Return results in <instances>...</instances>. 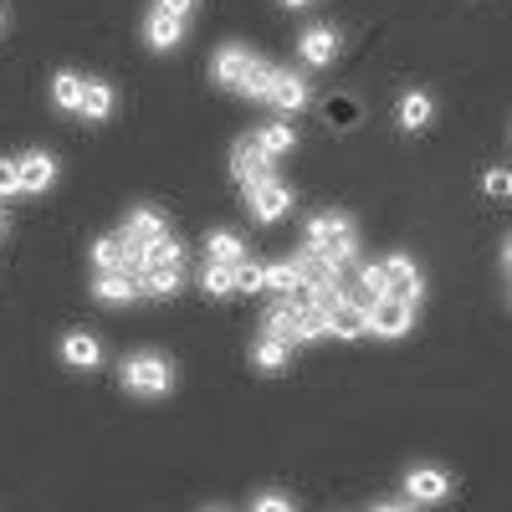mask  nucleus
<instances>
[{
	"label": "nucleus",
	"instance_id": "obj_1",
	"mask_svg": "<svg viewBox=\"0 0 512 512\" xmlns=\"http://www.w3.org/2000/svg\"><path fill=\"white\" fill-rule=\"evenodd\" d=\"M303 251L318 256V262L338 277V272H344L354 256H359V231H354L349 216H338V210H323V216H313L308 231H303Z\"/></svg>",
	"mask_w": 512,
	"mask_h": 512
},
{
	"label": "nucleus",
	"instance_id": "obj_2",
	"mask_svg": "<svg viewBox=\"0 0 512 512\" xmlns=\"http://www.w3.org/2000/svg\"><path fill=\"white\" fill-rule=\"evenodd\" d=\"M123 390L128 395H144V400L169 395V390H175V369H169L164 354H134V359L123 364Z\"/></svg>",
	"mask_w": 512,
	"mask_h": 512
},
{
	"label": "nucleus",
	"instance_id": "obj_3",
	"mask_svg": "<svg viewBox=\"0 0 512 512\" xmlns=\"http://www.w3.org/2000/svg\"><path fill=\"white\" fill-rule=\"evenodd\" d=\"M231 175H236L241 195H251V190H262L267 180H277V159H267L262 149H256V139L246 134V139H236V149H231Z\"/></svg>",
	"mask_w": 512,
	"mask_h": 512
},
{
	"label": "nucleus",
	"instance_id": "obj_4",
	"mask_svg": "<svg viewBox=\"0 0 512 512\" xmlns=\"http://www.w3.org/2000/svg\"><path fill=\"white\" fill-rule=\"evenodd\" d=\"M364 318H369L374 338H405L415 328V303H405V297H374V303H364Z\"/></svg>",
	"mask_w": 512,
	"mask_h": 512
},
{
	"label": "nucleus",
	"instance_id": "obj_5",
	"mask_svg": "<svg viewBox=\"0 0 512 512\" xmlns=\"http://www.w3.org/2000/svg\"><path fill=\"white\" fill-rule=\"evenodd\" d=\"M118 236L128 241V251H134V262H139V272H144L149 246H154V241H164V236H169V226H164V216H159L154 205H139L134 216L123 221V231H118Z\"/></svg>",
	"mask_w": 512,
	"mask_h": 512
},
{
	"label": "nucleus",
	"instance_id": "obj_6",
	"mask_svg": "<svg viewBox=\"0 0 512 512\" xmlns=\"http://www.w3.org/2000/svg\"><path fill=\"white\" fill-rule=\"evenodd\" d=\"M323 318H328V333H333V338H364V333H369L364 303H359L354 292H344V287H338L328 303H323Z\"/></svg>",
	"mask_w": 512,
	"mask_h": 512
},
{
	"label": "nucleus",
	"instance_id": "obj_7",
	"mask_svg": "<svg viewBox=\"0 0 512 512\" xmlns=\"http://www.w3.org/2000/svg\"><path fill=\"white\" fill-rule=\"evenodd\" d=\"M16 164H21V195H47L57 185V159L47 149H31Z\"/></svg>",
	"mask_w": 512,
	"mask_h": 512
},
{
	"label": "nucleus",
	"instance_id": "obj_8",
	"mask_svg": "<svg viewBox=\"0 0 512 512\" xmlns=\"http://www.w3.org/2000/svg\"><path fill=\"white\" fill-rule=\"evenodd\" d=\"M246 205H251V216L262 221V226H272V221H282L287 210H292V190H287L282 180H267L262 190L246 195Z\"/></svg>",
	"mask_w": 512,
	"mask_h": 512
},
{
	"label": "nucleus",
	"instance_id": "obj_9",
	"mask_svg": "<svg viewBox=\"0 0 512 512\" xmlns=\"http://www.w3.org/2000/svg\"><path fill=\"white\" fill-rule=\"evenodd\" d=\"M384 277H390V297H405V303H415V297L425 292V277H420V267L410 262L405 251L384 256Z\"/></svg>",
	"mask_w": 512,
	"mask_h": 512
},
{
	"label": "nucleus",
	"instance_id": "obj_10",
	"mask_svg": "<svg viewBox=\"0 0 512 512\" xmlns=\"http://www.w3.org/2000/svg\"><path fill=\"white\" fill-rule=\"evenodd\" d=\"M405 497L410 502H446L451 497V477L441 472V466H415V472L405 477Z\"/></svg>",
	"mask_w": 512,
	"mask_h": 512
},
{
	"label": "nucleus",
	"instance_id": "obj_11",
	"mask_svg": "<svg viewBox=\"0 0 512 512\" xmlns=\"http://www.w3.org/2000/svg\"><path fill=\"white\" fill-rule=\"evenodd\" d=\"M431 118H436V98L431 93H400V103H395V123L405 128V134H425L431 128Z\"/></svg>",
	"mask_w": 512,
	"mask_h": 512
},
{
	"label": "nucleus",
	"instance_id": "obj_12",
	"mask_svg": "<svg viewBox=\"0 0 512 512\" xmlns=\"http://www.w3.org/2000/svg\"><path fill=\"white\" fill-rule=\"evenodd\" d=\"M267 103L272 108H282V113H303L308 103H313V88L297 72H277L272 77V93H267Z\"/></svg>",
	"mask_w": 512,
	"mask_h": 512
},
{
	"label": "nucleus",
	"instance_id": "obj_13",
	"mask_svg": "<svg viewBox=\"0 0 512 512\" xmlns=\"http://www.w3.org/2000/svg\"><path fill=\"white\" fill-rule=\"evenodd\" d=\"M251 52L246 47H221L216 52V62H210V77L221 82V88H231V93H241V82H246V72H251Z\"/></svg>",
	"mask_w": 512,
	"mask_h": 512
},
{
	"label": "nucleus",
	"instance_id": "obj_14",
	"mask_svg": "<svg viewBox=\"0 0 512 512\" xmlns=\"http://www.w3.org/2000/svg\"><path fill=\"white\" fill-rule=\"evenodd\" d=\"M62 364H72V369H98V364H103V344H98L93 333L72 328V333H62Z\"/></svg>",
	"mask_w": 512,
	"mask_h": 512
},
{
	"label": "nucleus",
	"instance_id": "obj_15",
	"mask_svg": "<svg viewBox=\"0 0 512 512\" xmlns=\"http://www.w3.org/2000/svg\"><path fill=\"white\" fill-rule=\"evenodd\" d=\"M93 267H98V272H134V277H139V262H134V251H128L123 236L93 241Z\"/></svg>",
	"mask_w": 512,
	"mask_h": 512
},
{
	"label": "nucleus",
	"instance_id": "obj_16",
	"mask_svg": "<svg viewBox=\"0 0 512 512\" xmlns=\"http://www.w3.org/2000/svg\"><path fill=\"white\" fill-rule=\"evenodd\" d=\"M180 282H185V262H144V272H139V287H144L149 297L180 292Z\"/></svg>",
	"mask_w": 512,
	"mask_h": 512
},
{
	"label": "nucleus",
	"instance_id": "obj_17",
	"mask_svg": "<svg viewBox=\"0 0 512 512\" xmlns=\"http://www.w3.org/2000/svg\"><path fill=\"white\" fill-rule=\"evenodd\" d=\"M144 41L154 52H175L180 41H185V21L180 16H164V11H149V21H144Z\"/></svg>",
	"mask_w": 512,
	"mask_h": 512
},
{
	"label": "nucleus",
	"instance_id": "obj_18",
	"mask_svg": "<svg viewBox=\"0 0 512 512\" xmlns=\"http://www.w3.org/2000/svg\"><path fill=\"white\" fill-rule=\"evenodd\" d=\"M297 52H303L308 67H328L333 52H338V31H333V26H308L303 41H297Z\"/></svg>",
	"mask_w": 512,
	"mask_h": 512
},
{
	"label": "nucleus",
	"instance_id": "obj_19",
	"mask_svg": "<svg viewBox=\"0 0 512 512\" xmlns=\"http://www.w3.org/2000/svg\"><path fill=\"white\" fill-rule=\"evenodd\" d=\"M144 287H139V277L134 272H98V287H93V297H103L108 308H118V303H134Z\"/></svg>",
	"mask_w": 512,
	"mask_h": 512
},
{
	"label": "nucleus",
	"instance_id": "obj_20",
	"mask_svg": "<svg viewBox=\"0 0 512 512\" xmlns=\"http://www.w3.org/2000/svg\"><path fill=\"white\" fill-rule=\"evenodd\" d=\"M256 149H262L267 159H282V154H292L297 149V128L292 123H267V128H256Z\"/></svg>",
	"mask_w": 512,
	"mask_h": 512
},
{
	"label": "nucleus",
	"instance_id": "obj_21",
	"mask_svg": "<svg viewBox=\"0 0 512 512\" xmlns=\"http://www.w3.org/2000/svg\"><path fill=\"white\" fill-rule=\"evenodd\" d=\"M262 333L267 338H282V344H297V308L287 303V297L262 313Z\"/></svg>",
	"mask_w": 512,
	"mask_h": 512
},
{
	"label": "nucleus",
	"instance_id": "obj_22",
	"mask_svg": "<svg viewBox=\"0 0 512 512\" xmlns=\"http://www.w3.org/2000/svg\"><path fill=\"white\" fill-rule=\"evenodd\" d=\"M82 93H88V77H77V72H57L52 77V103L62 113H82Z\"/></svg>",
	"mask_w": 512,
	"mask_h": 512
},
{
	"label": "nucleus",
	"instance_id": "obj_23",
	"mask_svg": "<svg viewBox=\"0 0 512 512\" xmlns=\"http://www.w3.org/2000/svg\"><path fill=\"white\" fill-rule=\"evenodd\" d=\"M205 256H210V262L236 267V262H246V241H241L236 231H210V236H205Z\"/></svg>",
	"mask_w": 512,
	"mask_h": 512
},
{
	"label": "nucleus",
	"instance_id": "obj_24",
	"mask_svg": "<svg viewBox=\"0 0 512 512\" xmlns=\"http://www.w3.org/2000/svg\"><path fill=\"white\" fill-rule=\"evenodd\" d=\"M287 359H292V344H282V338H256V349H251V364L256 369H267V374H277V369H287Z\"/></svg>",
	"mask_w": 512,
	"mask_h": 512
},
{
	"label": "nucleus",
	"instance_id": "obj_25",
	"mask_svg": "<svg viewBox=\"0 0 512 512\" xmlns=\"http://www.w3.org/2000/svg\"><path fill=\"white\" fill-rule=\"evenodd\" d=\"M113 113V88L103 77H88V93H82V118H93V123H103Z\"/></svg>",
	"mask_w": 512,
	"mask_h": 512
},
{
	"label": "nucleus",
	"instance_id": "obj_26",
	"mask_svg": "<svg viewBox=\"0 0 512 512\" xmlns=\"http://www.w3.org/2000/svg\"><path fill=\"white\" fill-rule=\"evenodd\" d=\"M200 287H205V297H231V292H236V267H226V262H205Z\"/></svg>",
	"mask_w": 512,
	"mask_h": 512
},
{
	"label": "nucleus",
	"instance_id": "obj_27",
	"mask_svg": "<svg viewBox=\"0 0 512 512\" xmlns=\"http://www.w3.org/2000/svg\"><path fill=\"white\" fill-rule=\"evenodd\" d=\"M272 77H277V67L256 57V62H251V72H246V82H241V98H256V103H267V93H272Z\"/></svg>",
	"mask_w": 512,
	"mask_h": 512
},
{
	"label": "nucleus",
	"instance_id": "obj_28",
	"mask_svg": "<svg viewBox=\"0 0 512 512\" xmlns=\"http://www.w3.org/2000/svg\"><path fill=\"white\" fill-rule=\"evenodd\" d=\"M297 287H303V277H297V262H292V256H287V262H277V267H267V292L292 297Z\"/></svg>",
	"mask_w": 512,
	"mask_h": 512
},
{
	"label": "nucleus",
	"instance_id": "obj_29",
	"mask_svg": "<svg viewBox=\"0 0 512 512\" xmlns=\"http://www.w3.org/2000/svg\"><path fill=\"white\" fill-rule=\"evenodd\" d=\"M323 118H328L333 128H354V123H359V103H354L349 93H333V98L323 103Z\"/></svg>",
	"mask_w": 512,
	"mask_h": 512
},
{
	"label": "nucleus",
	"instance_id": "obj_30",
	"mask_svg": "<svg viewBox=\"0 0 512 512\" xmlns=\"http://www.w3.org/2000/svg\"><path fill=\"white\" fill-rule=\"evenodd\" d=\"M482 195H487V200H512V169H507V164L482 169Z\"/></svg>",
	"mask_w": 512,
	"mask_h": 512
},
{
	"label": "nucleus",
	"instance_id": "obj_31",
	"mask_svg": "<svg viewBox=\"0 0 512 512\" xmlns=\"http://www.w3.org/2000/svg\"><path fill=\"white\" fill-rule=\"evenodd\" d=\"M236 292H267V267L262 262H236Z\"/></svg>",
	"mask_w": 512,
	"mask_h": 512
},
{
	"label": "nucleus",
	"instance_id": "obj_32",
	"mask_svg": "<svg viewBox=\"0 0 512 512\" xmlns=\"http://www.w3.org/2000/svg\"><path fill=\"white\" fill-rule=\"evenodd\" d=\"M21 195V164L16 159H0V200Z\"/></svg>",
	"mask_w": 512,
	"mask_h": 512
},
{
	"label": "nucleus",
	"instance_id": "obj_33",
	"mask_svg": "<svg viewBox=\"0 0 512 512\" xmlns=\"http://www.w3.org/2000/svg\"><path fill=\"white\" fill-rule=\"evenodd\" d=\"M251 512H297V502L282 497V492H262V497L251 502Z\"/></svg>",
	"mask_w": 512,
	"mask_h": 512
},
{
	"label": "nucleus",
	"instance_id": "obj_34",
	"mask_svg": "<svg viewBox=\"0 0 512 512\" xmlns=\"http://www.w3.org/2000/svg\"><path fill=\"white\" fill-rule=\"evenodd\" d=\"M154 11H164V16H180V21H185V16L195 11V0H154Z\"/></svg>",
	"mask_w": 512,
	"mask_h": 512
},
{
	"label": "nucleus",
	"instance_id": "obj_35",
	"mask_svg": "<svg viewBox=\"0 0 512 512\" xmlns=\"http://www.w3.org/2000/svg\"><path fill=\"white\" fill-rule=\"evenodd\" d=\"M502 267H507V272H512V236H507V241H502Z\"/></svg>",
	"mask_w": 512,
	"mask_h": 512
},
{
	"label": "nucleus",
	"instance_id": "obj_36",
	"mask_svg": "<svg viewBox=\"0 0 512 512\" xmlns=\"http://www.w3.org/2000/svg\"><path fill=\"white\" fill-rule=\"evenodd\" d=\"M374 512H415V507H405V502H384V507H374Z\"/></svg>",
	"mask_w": 512,
	"mask_h": 512
},
{
	"label": "nucleus",
	"instance_id": "obj_37",
	"mask_svg": "<svg viewBox=\"0 0 512 512\" xmlns=\"http://www.w3.org/2000/svg\"><path fill=\"white\" fill-rule=\"evenodd\" d=\"M282 6H292V11H303V6H308V0H282Z\"/></svg>",
	"mask_w": 512,
	"mask_h": 512
},
{
	"label": "nucleus",
	"instance_id": "obj_38",
	"mask_svg": "<svg viewBox=\"0 0 512 512\" xmlns=\"http://www.w3.org/2000/svg\"><path fill=\"white\" fill-rule=\"evenodd\" d=\"M6 226H11V221H6V210H0V236H6Z\"/></svg>",
	"mask_w": 512,
	"mask_h": 512
},
{
	"label": "nucleus",
	"instance_id": "obj_39",
	"mask_svg": "<svg viewBox=\"0 0 512 512\" xmlns=\"http://www.w3.org/2000/svg\"><path fill=\"white\" fill-rule=\"evenodd\" d=\"M210 512H221V507H210Z\"/></svg>",
	"mask_w": 512,
	"mask_h": 512
}]
</instances>
